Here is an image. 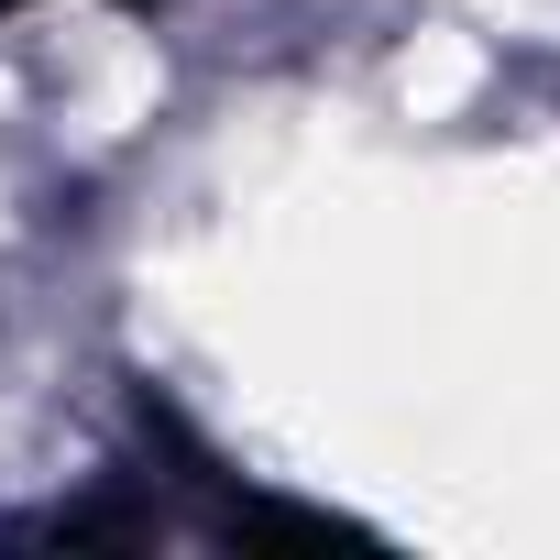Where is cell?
Instances as JSON below:
<instances>
[{
    "label": "cell",
    "instance_id": "1",
    "mask_svg": "<svg viewBox=\"0 0 560 560\" xmlns=\"http://www.w3.org/2000/svg\"><path fill=\"white\" fill-rule=\"evenodd\" d=\"M0 12H23V0H0Z\"/></svg>",
    "mask_w": 560,
    "mask_h": 560
}]
</instances>
